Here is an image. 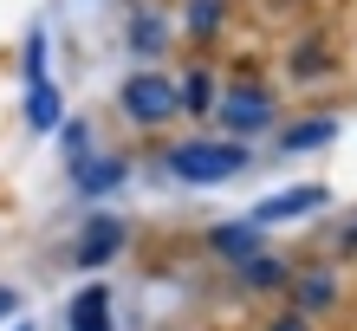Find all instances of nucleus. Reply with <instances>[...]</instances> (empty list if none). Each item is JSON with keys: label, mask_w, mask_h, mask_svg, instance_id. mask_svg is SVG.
I'll return each mask as SVG.
<instances>
[{"label": "nucleus", "mask_w": 357, "mask_h": 331, "mask_svg": "<svg viewBox=\"0 0 357 331\" xmlns=\"http://www.w3.org/2000/svg\"><path fill=\"white\" fill-rule=\"evenodd\" d=\"M13 312V293H7V286H0V318H7Z\"/></svg>", "instance_id": "obj_21"}, {"label": "nucleus", "mask_w": 357, "mask_h": 331, "mask_svg": "<svg viewBox=\"0 0 357 331\" xmlns=\"http://www.w3.org/2000/svg\"><path fill=\"white\" fill-rule=\"evenodd\" d=\"M176 91H182V117H215V98H221V78L208 72V66H188L176 78Z\"/></svg>", "instance_id": "obj_10"}, {"label": "nucleus", "mask_w": 357, "mask_h": 331, "mask_svg": "<svg viewBox=\"0 0 357 331\" xmlns=\"http://www.w3.org/2000/svg\"><path fill=\"white\" fill-rule=\"evenodd\" d=\"M338 299H344L338 266H292V279H286V305H299L305 318H325V312H338Z\"/></svg>", "instance_id": "obj_4"}, {"label": "nucleus", "mask_w": 357, "mask_h": 331, "mask_svg": "<svg viewBox=\"0 0 357 331\" xmlns=\"http://www.w3.org/2000/svg\"><path fill=\"white\" fill-rule=\"evenodd\" d=\"M66 331H111V293H104V286H85V293L72 299Z\"/></svg>", "instance_id": "obj_14"}, {"label": "nucleus", "mask_w": 357, "mask_h": 331, "mask_svg": "<svg viewBox=\"0 0 357 331\" xmlns=\"http://www.w3.org/2000/svg\"><path fill=\"white\" fill-rule=\"evenodd\" d=\"M338 247H344V254H357V221H351L344 234H338Z\"/></svg>", "instance_id": "obj_20"}, {"label": "nucleus", "mask_w": 357, "mask_h": 331, "mask_svg": "<svg viewBox=\"0 0 357 331\" xmlns=\"http://www.w3.org/2000/svg\"><path fill=\"white\" fill-rule=\"evenodd\" d=\"M286 72H292V78H325V72H338V52H331V39H325V33H305L299 46H292Z\"/></svg>", "instance_id": "obj_12"}, {"label": "nucleus", "mask_w": 357, "mask_h": 331, "mask_svg": "<svg viewBox=\"0 0 357 331\" xmlns=\"http://www.w3.org/2000/svg\"><path fill=\"white\" fill-rule=\"evenodd\" d=\"M26 123H33V130H59V85H52V78L26 85Z\"/></svg>", "instance_id": "obj_16"}, {"label": "nucleus", "mask_w": 357, "mask_h": 331, "mask_svg": "<svg viewBox=\"0 0 357 331\" xmlns=\"http://www.w3.org/2000/svg\"><path fill=\"white\" fill-rule=\"evenodd\" d=\"M123 39H130V52L156 59L162 46H169V20H162V13H150V7H137V13H130V26H123Z\"/></svg>", "instance_id": "obj_13"}, {"label": "nucleus", "mask_w": 357, "mask_h": 331, "mask_svg": "<svg viewBox=\"0 0 357 331\" xmlns=\"http://www.w3.org/2000/svg\"><path fill=\"white\" fill-rule=\"evenodd\" d=\"M85 143H91V130H85V123H66V150H72V162L85 156Z\"/></svg>", "instance_id": "obj_19"}, {"label": "nucleus", "mask_w": 357, "mask_h": 331, "mask_svg": "<svg viewBox=\"0 0 357 331\" xmlns=\"http://www.w3.org/2000/svg\"><path fill=\"white\" fill-rule=\"evenodd\" d=\"M20 66H26V85H39V78H46V33H26V59H20Z\"/></svg>", "instance_id": "obj_17"}, {"label": "nucleus", "mask_w": 357, "mask_h": 331, "mask_svg": "<svg viewBox=\"0 0 357 331\" xmlns=\"http://www.w3.org/2000/svg\"><path fill=\"white\" fill-rule=\"evenodd\" d=\"M221 20H227V0H188V7H182V39L208 46V39L221 33Z\"/></svg>", "instance_id": "obj_15"}, {"label": "nucleus", "mask_w": 357, "mask_h": 331, "mask_svg": "<svg viewBox=\"0 0 357 331\" xmlns=\"http://www.w3.org/2000/svg\"><path fill=\"white\" fill-rule=\"evenodd\" d=\"M247 143L241 137H182L162 150V169H169L176 182H188V189H215V182H234L247 169Z\"/></svg>", "instance_id": "obj_1"}, {"label": "nucleus", "mask_w": 357, "mask_h": 331, "mask_svg": "<svg viewBox=\"0 0 357 331\" xmlns=\"http://www.w3.org/2000/svg\"><path fill=\"white\" fill-rule=\"evenodd\" d=\"M123 176H130V162L123 156H78L72 162V182H78V195H111V189H123Z\"/></svg>", "instance_id": "obj_7"}, {"label": "nucleus", "mask_w": 357, "mask_h": 331, "mask_svg": "<svg viewBox=\"0 0 357 331\" xmlns=\"http://www.w3.org/2000/svg\"><path fill=\"white\" fill-rule=\"evenodd\" d=\"M254 247H260V227H254V221H215V227H208V254L227 260V266L247 260Z\"/></svg>", "instance_id": "obj_9"}, {"label": "nucleus", "mask_w": 357, "mask_h": 331, "mask_svg": "<svg viewBox=\"0 0 357 331\" xmlns=\"http://www.w3.org/2000/svg\"><path fill=\"white\" fill-rule=\"evenodd\" d=\"M325 143H338V117H299L280 130V150L286 156H305V150H325Z\"/></svg>", "instance_id": "obj_11"}, {"label": "nucleus", "mask_w": 357, "mask_h": 331, "mask_svg": "<svg viewBox=\"0 0 357 331\" xmlns=\"http://www.w3.org/2000/svg\"><path fill=\"white\" fill-rule=\"evenodd\" d=\"M215 123H221V137H260V130H273L280 123V91L266 85V78H254V72H234L221 85V98H215Z\"/></svg>", "instance_id": "obj_2"}, {"label": "nucleus", "mask_w": 357, "mask_h": 331, "mask_svg": "<svg viewBox=\"0 0 357 331\" xmlns=\"http://www.w3.org/2000/svg\"><path fill=\"white\" fill-rule=\"evenodd\" d=\"M13 331H33V325H13Z\"/></svg>", "instance_id": "obj_22"}, {"label": "nucleus", "mask_w": 357, "mask_h": 331, "mask_svg": "<svg viewBox=\"0 0 357 331\" xmlns=\"http://www.w3.org/2000/svg\"><path fill=\"white\" fill-rule=\"evenodd\" d=\"M123 240H130V227H123L117 215H91L85 227H78V240H72V266H111Z\"/></svg>", "instance_id": "obj_5"}, {"label": "nucleus", "mask_w": 357, "mask_h": 331, "mask_svg": "<svg viewBox=\"0 0 357 331\" xmlns=\"http://www.w3.org/2000/svg\"><path fill=\"white\" fill-rule=\"evenodd\" d=\"M325 201H331V189H325V182H299V189H280V195H266V201H260V208L247 215V221H254V227H280V221L319 215Z\"/></svg>", "instance_id": "obj_6"}, {"label": "nucleus", "mask_w": 357, "mask_h": 331, "mask_svg": "<svg viewBox=\"0 0 357 331\" xmlns=\"http://www.w3.org/2000/svg\"><path fill=\"white\" fill-rule=\"evenodd\" d=\"M234 273H241V286H247V293H286L292 266H286L280 254H266V247H254L247 260H234Z\"/></svg>", "instance_id": "obj_8"}, {"label": "nucleus", "mask_w": 357, "mask_h": 331, "mask_svg": "<svg viewBox=\"0 0 357 331\" xmlns=\"http://www.w3.org/2000/svg\"><path fill=\"white\" fill-rule=\"evenodd\" d=\"M117 111H123V123H137V130H162V123L182 117V91H176L169 72L143 66V72H130L117 85Z\"/></svg>", "instance_id": "obj_3"}, {"label": "nucleus", "mask_w": 357, "mask_h": 331, "mask_svg": "<svg viewBox=\"0 0 357 331\" xmlns=\"http://www.w3.org/2000/svg\"><path fill=\"white\" fill-rule=\"evenodd\" d=\"M312 325H319V318H305L299 305H286V312H273V318H266L260 331H312Z\"/></svg>", "instance_id": "obj_18"}]
</instances>
